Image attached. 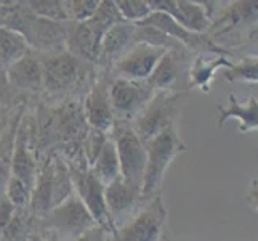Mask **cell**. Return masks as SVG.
Returning <instances> with one entry per match:
<instances>
[{
  "label": "cell",
  "mask_w": 258,
  "mask_h": 241,
  "mask_svg": "<svg viewBox=\"0 0 258 241\" xmlns=\"http://www.w3.org/2000/svg\"><path fill=\"white\" fill-rule=\"evenodd\" d=\"M223 79L228 82H244L247 85H258V53L244 55L239 63L226 69Z\"/></svg>",
  "instance_id": "d4e9b609"
},
{
  "label": "cell",
  "mask_w": 258,
  "mask_h": 241,
  "mask_svg": "<svg viewBox=\"0 0 258 241\" xmlns=\"http://www.w3.org/2000/svg\"><path fill=\"white\" fill-rule=\"evenodd\" d=\"M244 43H250L252 47H255V52H256V49H258V26H256V28H253L250 32L247 34V37H245ZM244 43H242V45H244ZM255 52H253V53H255Z\"/></svg>",
  "instance_id": "e575fe53"
},
{
  "label": "cell",
  "mask_w": 258,
  "mask_h": 241,
  "mask_svg": "<svg viewBox=\"0 0 258 241\" xmlns=\"http://www.w3.org/2000/svg\"><path fill=\"white\" fill-rule=\"evenodd\" d=\"M233 61L228 57L218 55H196L192 60V65L188 73V87L199 88L201 92L209 93L212 87V80L215 77L217 71L233 68Z\"/></svg>",
  "instance_id": "d6986e66"
},
{
  "label": "cell",
  "mask_w": 258,
  "mask_h": 241,
  "mask_svg": "<svg viewBox=\"0 0 258 241\" xmlns=\"http://www.w3.org/2000/svg\"><path fill=\"white\" fill-rule=\"evenodd\" d=\"M31 47L20 32L0 28V69L10 68L18 60L28 55Z\"/></svg>",
  "instance_id": "603a6c76"
},
{
  "label": "cell",
  "mask_w": 258,
  "mask_h": 241,
  "mask_svg": "<svg viewBox=\"0 0 258 241\" xmlns=\"http://www.w3.org/2000/svg\"><path fill=\"white\" fill-rule=\"evenodd\" d=\"M37 172V161H35L34 151L31 148V135L28 124H26L24 119H20L12 156V175L20 178L24 183H28L31 188H34Z\"/></svg>",
  "instance_id": "e0dca14e"
},
{
  "label": "cell",
  "mask_w": 258,
  "mask_h": 241,
  "mask_svg": "<svg viewBox=\"0 0 258 241\" xmlns=\"http://www.w3.org/2000/svg\"><path fill=\"white\" fill-rule=\"evenodd\" d=\"M4 195L10 200L16 209L28 206L31 203V196H32V188L24 183L20 178H16L13 175L8 177V180L5 183V188H4Z\"/></svg>",
  "instance_id": "83f0119b"
},
{
  "label": "cell",
  "mask_w": 258,
  "mask_h": 241,
  "mask_svg": "<svg viewBox=\"0 0 258 241\" xmlns=\"http://www.w3.org/2000/svg\"><path fill=\"white\" fill-rule=\"evenodd\" d=\"M45 224L51 230H55L61 238L76 241L87 230L95 227L96 222L87 211L81 198L73 193L47 214Z\"/></svg>",
  "instance_id": "ba28073f"
},
{
  "label": "cell",
  "mask_w": 258,
  "mask_h": 241,
  "mask_svg": "<svg viewBox=\"0 0 258 241\" xmlns=\"http://www.w3.org/2000/svg\"><path fill=\"white\" fill-rule=\"evenodd\" d=\"M194 53L186 47H178L167 50L162 58L159 60L157 66L154 68L153 74L148 77V85L154 92L159 90H183V88H175L180 80L188 82V73L192 65Z\"/></svg>",
  "instance_id": "30bf717a"
},
{
  "label": "cell",
  "mask_w": 258,
  "mask_h": 241,
  "mask_svg": "<svg viewBox=\"0 0 258 241\" xmlns=\"http://www.w3.org/2000/svg\"><path fill=\"white\" fill-rule=\"evenodd\" d=\"M8 126H10V121H8V118H7V116H4V114H0V140H2L5 130L8 129Z\"/></svg>",
  "instance_id": "8d00e7d4"
},
{
  "label": "cell",
  "mask_w": 258,
  "mask_h": 241,
  "mask_svg": "<svg viewBox=\"0 0 258 241\" xmlns=\"http://www.w3.org/2000/svg\"><path fill=\"white\" fill-rule=\"evenodd\" d=\"M101 0H66L69 23H85L95 15Z\"/></svg>",
  "instance_id": "f1b7e54d"
},
{
  "label": "cell",
  "mask_w": 258,
  "mask_h": 241,
  "mask_svg": "<svg viewBox=\"0 0 258 241\" xmlns=\"http://www.w3.org/2000/svg\"><path fill=\"white\" fill-rule=\"evenodd\" d=\"M162 239H164V241H172V239H170V238H168L167 235H164V238H162Z\"/></svg>",
  "instance_id": "f35d334b"
},
{
  "label": "cell",
  "mask_w": 258,
  "mask_h": 241,
  "mask_svg": "<svg viewBox=\"0 0 258 241\" xmlns=\"http://www.w3.org/2000/svg\"><path fill=\"white\" fill-rule=\"evenodd\" d=\"M15 217H16L15 204L4 193H0V238L5 233V230L12 225Z\"/></svg>",
  "instance_id": "4dcf8cb0"
},
{
  "label": "cell",
  "mask_w": 258,
  "mask_h": 241,
  "mask_svg": "<svg viewBox=\"0 0 258 241\" xmlns=\"http://www.w3.org/2000/svg\"><path fill=\"white\" fill-rule=\"evenodd\" d=\"M122 20L130 24H138L153 13L148 0H115Z\"/></svg>",
  "instance_id": "4316f807"
},
{
  "label": "cell",
  "mask_w": 258,
  "mask_h": 241,
  "mask_svg": "<svg viewBox=\"0 0 258 241\" xmlns=\"http://www.w3.org/2000/svg\"><path fill=\"white\" fill-rule=\"evenodd\" d=\"M68 24L45 20V18L32 16L29 24L23 31V37L28 40L31 50L35 53L40 52L43 55L66 52L68 39Z\"/></svg>",
  "instance_id": "8fae6325"
},
{
  "label": "cell",
  "mask_w": 258,
  "mask_h": 241,
  "mask_svg": "<svg viewBox=\"0 0 258 241\" xmlns=\"http://www.w3.org/2000/svg\"><path fill=\"white\" fill-rule=\"evenodd\" d=\"M8 8H10V2H0V28H5Z\"/></svg>",
  "instance_id": "d590c367"
},
{
  "label": "cell",
  "mask_w": 258,
  "mask_h": 241,
  "mask_svg": "<svg viewBox=\"0 0 258 241\" xmlns=\"http://www.w3.org/2000/svg\"><path fill=\"white\" fill-rule=\"evenodd\" d=\"M148 2L153 12L167 13L191 32L207 34L212 24L202 2H191V0H148Z\"/></svg>",
  "instance_id": "7c38bea8"
},
{
  "label": "cell",
  "mask_w": 258,
  "mask_h": 241,
  "mask_svg": "<svg viewBox=\"0 0 258 241\" xmlns=\"http://www.w3.org/2000/svg\"><path fill=\"white\" fill-rule=\"evenodd\" d=\"M66 52L73 57L85 61V63H96L100 42L96 40V37L85 23H69Z\"/></svg>",
  "instance_id": "44dd1931"
},
{
  "label": "cell",
  "mask_w": 258,
  "mask_h": 241,
  "mask_svg": "<svg viewBox=\"0 0 258 241\" xmlns=\"http://www.w3.org/2000/svg\"><path fill=\"white\" fill-rule=\"evenodd\" d=\"M122 21L123 20L117 10L115 2H111V0H101L95 15L88 21H85V24L88 26V29H90L92 34L96 37V40L101 43L104 34L108 32L112 26H115L117 23H122Z\"/></svg>",
  "instance_id": "cb8c5ba5"
},
{
  "label": "cell",
  "mask_w": 258,
  "mask_h": 241,
  "mask_svg": "<svg viewBox=\"0 0 258 241\" xmlns=\"http://www.w3.org/2000/svg\"><path fill=\"white\" fill-rule=\"evenodd\" d=\"M165 52L167 50L148 45V43H137L119 61H115L112 65V71L115 77L128 80H148Z\"/></svg>",
  "instance_id": "4fadbf2b"
},
{
  "label": "cell",
  "mask_w": 258,
  "mask_h": 241,
  "mask_svg": "<svg viewBox=\"0 0 258 241\" xmlns=\"http://www.w3.org/2000/svg\"><path fill=\"white\" fill-rule=\"evenodd\" d=\"M43 69V92L53 97H63L85 79V68L88 63L73 57L68 52L42 55Z\"/></svg>",
  "instance_id": "5b68a950"
},
{
  "label": "cell",
  "mask_w": 258,
  "mask_h": 241,
  "mask_svg": "<svg viewBox=\"0 0 258 241\" xmlns=\"http://www.w3.org/2000/svg\"><path fill=\"white\" fill-rule=\"evenodd\" d=\"M248 88L252 90V97H255L258 102V85H248Z\"/></svg>",
  "instance_id": "74e56055"
},
{
  "label": "cell",
  "mask_w": 258,
  "mask_h": 241,
  "mask_svg": "<svg viewBox=\"0 0 258 241\" xmlns=\"http://www.w3.org/2000/svg\"><path fill=\"white\" fill-rule=\"evenodd\" d=\"M88 169H90V172L104 186L122 177L120 175V163H119L117 150H115V145H114V141L111 140V137L104 143V147L100 151V155L96 156V159L93 161L92 166Z\"/></svg>",
  "instance_id": "7402d4cb"
},
{
  "label": "cell",
  "mask_w": 258,
  "mask_h": 241,
  "mask_svg": "<svg viewBox=\"0 0 258 241\" xmlns=\"http://www.w3.org/2000/svg\"><path fill=\"white\" fill-rule=\"evenodd\" d=\"M133 45H137V26L125 21L117 23L104 34L96 63L103 68H112Z\"/></svg>",
  "instance_id": "2e32d148"
},
{
  "label": "cell",
  "mask_w": 258,
  "mask_h": 241,
  "mask_svg": "<svg viewBox=\"0 0 258 241\" xmlns=\"http://www.w3.org/2000/svg\"><path fill=\"white\" fill-rule=\"evenodd\" d=\"M7 79L18 93H39L43 90V69L40 57L31 50L5 69Z\"/></svg>",
  "instance_id": "9a60e30c"
},
{
  "label": "cell",
  "mask_w": 258,
  "mask_h": 241,
  "mask_svg": "<svg viewBox=\"0 0 258 241\" xmlns=\"http://www.w3.org/2000/svg\"><path fill=\"white\" fill-rule=\"evenodd\" d=\"M18 95L20 93H18L10 85V82H8L7 73L4 69H0V106L5 110L12 108V106L15 105V100H16Z\"/></svg>",
  "instance_id": "1f68e13d"
},
{
  "label": "cell",
  "mask_w": 258,
  "mask_h": 241,
  "mask_svg": "<svg viewBox=\"0 0 258 241\" xmlns=\"http://www.w3.org/2000/svg\"><path fill=\"white\" fill-rule=\"evenodd\" d=\"M167 208L162 195L149 200L128 222L114 230V241H159L165 235Z\"/></svg>",
  "instance_id": "8992f818"
},
{
  "label": "cell",
  "mask_w": 258,
  "mask_h": 241,
  "mask_svg": "<svg viewBox=\"0 0 258 241\" xmlns=\"http://www.w3.org/2000/svg\"><path fill=\"white\" fill-rule=\"evenodd\" d=\"M189 90H159L145 105L135 119L132 129L143 143L157 137L162 130L176 124V118L188 100Z\"/></svg>",
  "instance_id": "7a4b0ae2"
},
{
  "label": "cell",
  "mask_w": 258,
  "mask_h": 241,
  "mask_svg": "<svg viewBox=\"0 0 258 241\" xmlns=\"http://www.w3.org/2000/svg\"><path fill=\"white\" fill-rule=\"evenodd\" d=\"M258 26V0L225 2V7L212 20L207 31L210 39L226 50L233 43L241 47L247 34Z\"/></svg>",
  "instance_id": "3957f363"
},
{
  "label": "cell",
  "mask_w": 258,
  "mask_h": 241,
  "mask_svg": "<svg viewBox=\"0 0 258 241\" xmlns=\"http://www.w3.org/2000/svg\"><path fill=\"white\" fill-rule=\"evenodd\" d=\"M156 92L146 80L114 77L109 80V100L115 121L132 122Z\"/></svg>",
  "instance_id": "52a82bcc"
},
{
  "label": "cell",
  "mask_w": 258,
  "mask_h": 241,
  "mask_svg": "<svg viewBox=\"0 0 258 241\" xmlns=\"http://www.w3.org/2000/svg\"><path fill=\"white\" fill-rule=\"evenodd\" d=\"M146 147V167L141 185V200H153L161 195L164 177L176 156L188 151V145L178 135L176 124L162 130L157 137L149 140Z\"/></svg>",
  "instance_id": "6da1fadb"
},
{
  "label": "cell",
  "mask_w": 258,
  "mask_h": 241,
  "mask_svg": "<svg viewBox=\"0 0 258 241\" xmlns=\"http://www.w3.org/2000/svg\"><path fill=\"white\" fill-rule=\"evenodd\" d=\"M111 231H108L106 228L95 225L90 230H87L85 233H82L76 241H108V235Z\"/></svg>",
  "instance_id": "d6a6232c"
},
{
  "label": "cell",
  "mask_w": 258,
  "mask_h": 241,
  "mask_svg": "<svg viewBox=\"0 0 258 241\" xmlns=\"http://www.w3.org/2000/svg\"><path fill=\"white\" fill-rule=\"evenodd\" d=\"M108 140H109L108 132L88 129L87 135L84 137V141H82V155H84V159L88 164V167L92 166V163L96 159V156L100 155L101 148L104 147V143Z\"/></svg>",
  "instance_id": "f546056e"
},
{
  "label": "cell",
  "mask_w": 258,
  "mask_h": 241,
  "mask_svg": "<svg viewBox=\"0 0 258 241\" xmlns=\"http://www.w3.org/2000/svg\"><path fill=\"white\" fill-rule=\"evenodd\" d=\"M82 113L87 126L90 129L108 133L111 132L115 122V116L109 100V80H106L104 76L103 79H96L88 88Z\"/></svg>",
  "instance_id": "5bb4252c"
},
{
  "label": "cell",
  "mask_w": 258,
  "mask_h": 241,
  "mask_svg": "<svg viewBox=\"0 0 258 241\" xmlns=\"http://www.w3.org/2000/svg\"><path fill=\"white\" fill-rule=\"evenodd\" d=\"M229 105L218 106V129H221L229 119L239 121V132L247 133L250 130H258V102L255 97H248V102L241 105L234 93L228 95Z\"/></svg>",
  "instance_id": "ffe728a7"
},
{
  "label": "cell",
  "mask_w": 258,
  "mask_h": 241,
  "mask_svg": "<svg viewBox=\"0 0 258 241\" xmlns=\"http://www.w3.org/2000/svg\"><path fill=\"white\" fill-rule=\"evenodd\" d=\"M28 7L39 18H45V20L59 23H69L64 0H31V2H28Z\"/></svg>",
  "instance_id": "484cf974"
},
{
  "label": "cell",
  "mask_w": 258,
  "mask_h": 241,
  "mask_svg": "<svg viewBox=\"0 0 258 241\" xmlns=\"http://www.w3.org/2000/svg\"><path fill=\"white\" fill-rule=\"evenodd\" d=\"M245 198H247L248 204H250L255 211H258V178H253L252 180L250 188H248Z\"/></svg>",
  "instance_id": "836d02e7"
},
{
  "label": "cell",
  "mask_w": 258,
  "mask_h": 241,
  "mask_svg": "<svg viewBox=\"0 0 258 241\" xmlns=\"http://www.w3.org/2000/svg\"><path fill=\"white\" fill-rule=\"evenodd\" d=\"M104 200L115 230V224L130 216L133 209L137 208V204L141 201V190L128 185L120 177L112 183L104 186Z\"/></svg>",
  "instance_id": "ac0fdd59"
},
{
  "label": "cell",
  "mask_w": 258,
  "mask_h": 241,
  "mask_svg": "<svg viewBox=\"0 0 258 241\" xmlns=\"http://www.w3.org/2000/svg\"><path fill=\"white\" fill-rule=\"evenodd\" d=\"M69 172H71V180H73L74 193L85 204L87 211L90 212V216L96 222V225L106 228L112 235L114 225L111 222L108 208H106L104 185L87 167L82 166H77V169L69 167Z\"/></svg>",
  "instance_id": "9c48e42d"
},
{
  "label": "cell",
  "mask_w": 258,
  "mask_h": 241,
  "mask_svg": "<svg viewBox=\"0 0 258 241\" xmlns=\"http://www.w3.org/2000/svg\"><path fill=\"white\" fill-rule=\"evenodd\" d=\"M109 137L117 150L120 175L128 185L141 190L146 167V147L132 129L130 122L115 121Z\"/></svg>",
  "instance_id": "277c9868"
}]
</instances>
